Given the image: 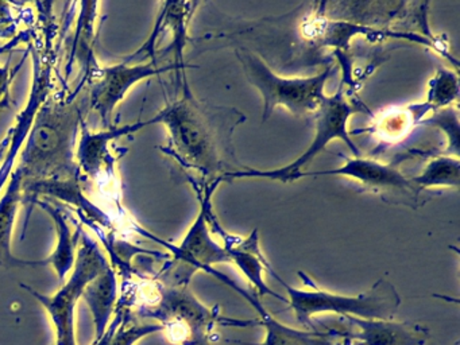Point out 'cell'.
<instances>
[{
  "mask_svg": "<svg viewBox=\"0 0 460 345\" xmlns=\"http://www.w3.org/2000/svg\"><path fill=\"white\" fill-rule=\"evenodd\" d=\"M109 264V259L99 247L98 242L82 229L74 270L61 285L60 290L55 294H41L31 286L21 285L47 310L55 328L56 345H77V302L82 298L85 286Z\"/></svg>",
  "mask_w": 460,
  "mask_h": 345,
  "instance_id": "cell-8",
  "label": "cell"
},
{
  "mask_svg": "<svg viewBox=\"0 0 460 345\" xmlns=\"http://www.w3.org/2000/svg\"><path fill=\"white\" fill-rule=\"evenodd\" d=\"M22 201V172L15 166L7 182L6 190L0 199V264L4 267L44 266L42 261H22L13 255V231Z\"/></svg>",
  "mask_w": 460,
  "mask_h": 345,
  "instance_id": "cell-15",
  "label": "cell"
},
{
  "mask_svg": "<svg viewBox=\"0 0 460 345\" xmlns=\"http://www.w3.org/2000/svg\"><path fill=\"white\" fill-rule=\"evenodd\" d=\"M13 77H14V73H12V67L7 61L6 64L0 66V110H4V108L7 110L12 105L10 88H12Z\"/></svg>",
  "mask_w": 460,
  "mask_h": 345,
  "instance_id": "cell-26",
  "label": "cell"
},
{
  "mask_svg": "<svg viewBox=\"0 0 460 345\" xmlns=\"http://www.w3.org/2000/svg\"><path fill=\"white\" fill-rule=\"evenodd\" d=\"M171 70H176L173 65H160L153 61L144 64H128L125 61L110 66L95 67L87 77L90 110L98 112L104 128H110L112 127L114 111L134 85Z\"/></svg>",
  "mask_w": 460,
  "mask_h": 345,
  "instance_id": "cell-10",
  "label": "cell"
},
{
  "mask_svg": "<svg viewBox=\"0 0 460 345\" xmlns=\"http://www.w3.org/2000/svg\"><path fill=\"white\" fill-rule=\"evenodd\" d=\"M200 3L195 2H166L163 3L160 18L164 29L172 32V43L164 53H172L174 57L173 66L176 72L177 85H181L185 75L184 48L188 40V26L196 7Z\"/></svg>",
  "mask_w": 460,
  "mask_h": 345,
  "instance_id": "cell-20",
  "label": "cell"
},
{
  "mask_svg": "<svg viewBox=\"0 0 460 345\" xmlns=\"http://www.w3.org/2000/svg\"><path fill=\"white\" fill-rule=\"evenodd\" d=\"M181 96L168 102L146 126L164 124L168 129L165 148L180 164L203 175L204 183L222 182L244 169L236 158L233 135L246 116L233 107L209 104L190 91L182 77Z\"/></svg>",
  "mask_w": 460,
  "mask_h": 345,
  "instance_id": "cell-1",
  "label": "cell"
},
{
  "mask_svg": "<svg viewBox=\"0 0 460 345\" xmlns=\"http://www.w3.org/2000/svg\"><path fill=\"white\" fill-rule=\"evenodd\" d=\"M220 182L204 183L203 188L198 189L200 197V212L188 229L182 242L179 245L171 244L157 239L149 232L138 229L139 234H147L172 252V258L161 271L155 275V279L164 286H190V279L198 271L207 274L211 272L215 264L231 263L230 256L223 245L212 237L207 212L212 207L211 199Z\"/></svg>",
  "mask_w": 460,
  "mask_h": 345,
  "instance_id": "cell-7",
  "label": "cell"
},
{
  "mask_svg": "<svg viewBox=\"0 0 460 345\" xmlns=\"http://www.w3.org/2000/svg\"><path fill=\"white\" fill-rule=\"evenodd\" d=\"M39 22L34 32H31V53L33 58V81L31 93L23 111L18 113L15 123L9 129V148L0 164V191L9 182L10 175L17 164L21 148L28 139L34 119L45 100L52 94L56 84V64H58V40L60 30L55 23L52 13V3H37Z\"/></svg>",
  "mask_w": 460,
  "mask_h": 345,
  "instance_id": "cell-5",
  "label": "cell"
},
{
  "mask_svg": "<svg viewBox=\"0 0 460 345\" xmlns=\"http://www.w3.org/2000/svg\"><path fill=\"white\" fill-rule=\"evenodd\" d=\"M90 112L87 81L74 91L52 92L37 112L15 166L23 185L83 180L76 162L77 137Z\"/></svg>",
  "mask_w": 460,
  "mask_h": 345,
  "instance_id": "cell-2",
  "label": "cell"
},
{
  "mask_svg": "<svg viewBox=\"0 0 460 345\" xmlns=\"http://www.w3.org/2000/svg\"><path fill=\"white\" fill-rule=\"evenodd\" d=\"M411 182L420 190L429 188H459V156L441 155L430 159L421 174L411 178Z\"/></svg>",
  "mask_w": 460,
  "mask_h": 345,
  "instance_id": "cell-22",
  "label": "cell"
},
{
  "mask_svg": "<svg viewBox=\"0 0 460 345\" xmlns=\"http://www.w3.org/2000/svg\"><path fill=\"white\" fill-rule=\"evenodd\" d=\"M207 218H208L212 229L222 236L223 243H225L223 247L226 248L228 256H230L231 264H234L243 274L247 282L257 291L258 296H274V298L288 304V299L285 296H279L276 291L271 290L266 283L265 271H269L270 264H269L268 259L263 256V253L261 252L257 229H254L247 237L227 234L223 226H220L217 218L215 217L212 207H209L208 212H207Z\"/></svg>",
  "mask_w": 460,
  "mask_h": 345,
  "instance_id": "cell-13",
  "label": "cell"
},
{
  "mask_svg": "<svg viewBox=\"0 0 460 345\" xmlns=\"http://www.w3.org/2000/svg\"><path fill=\"white\" fill-rule=\"evenodd\" d=\"M145 127H147L146 123L142 120L126 126H112L101 131H93L84 121L76 147V162L83 180L93 183H101L104 180L111 182L115 180L118 156L112 153L111 143L126 135L136 134Z\"/></svg>",
  "mask_w": 460,
  "mask_h": 345,
  "instance_id": "cell-11",
  "label": "cell"
},
{
  "mask_svg": "<svg viewBox=\"0 0 460 345\" xmlns=\"http://www.w3.org/2000/svg\"><path fill=\"white\" fill-rule=\"evenodd\" d=\"M141 296L137 314L160 323L173 344L212 345V332L217 323L247 326L254 323L223 317L219 307L211 309L199 301L190 286H164L153 278L147 288L136 286L134 298Z\"/></svg>",
  "mask_w": 460,
  "mask_h": 345,
  "instance_id": "cell-3",
  "label": "cell"
},
{
  "mask_svg": "<svg viewBox=\"0 0 460 345\" xmlns=\"http://www.w3.org/2000/svg\"><path fill=\"white\" fill-rule=\"evenodd\" d=\"M235 54L241 61L247 81L262 96L263 121L268 120L279 107L287 108L298 118L314 116L325 97V84L336 72L335 67L328 66L312 77H282L274 73L254 51L238 49Z\"/></svg>",
  "mask_w": 460,
  "mask_h": 345,
  "instance_id": "cell-6",
  "label": "cell"
},
{
  "mask_svg": "<svg viewBox=\"0 0 460 345\" xmlns=\"http://www.w3.org/2000/svg\"><path fill=\"white\" fill-rule=\"evenodd\" d=\"M79 7L82 10L77 19L76 31L69 42L71 49H69L68 62H66V80L74 70L75 65L79 64L80 73H82L80 78L83 80H87L90 73L99 66L93 48L96 42V19L99 16L98 8L101 7V3L83 2L79 3Z\"/></svg>",
  "mask_w": 460,
  "mask_h": 345,
  "instance_id": "cell-16",
  "label": "cell"
},
{
  "mask_svg": "<svg viewBox=\"0 0 460 345\" xmlns=\"http://www.w3.org/2000/svg\"><path fill=\"white\" fill-rule=\"evenodd\" d=\"M82 298L87 302L93 314L95 326L93 342L99 341L106 333L118 305L117 272L111 264L85 286Z\"/></svg>",
  "mask_w": 460,
  "mask_h": 345,
  "instance_id": "cell-18",
  "label": "cell"
},
{
  "mask_svg": "<svg viewBox=\"0 0 460 345\" xmlns=\"http://www.w3.org/2000/svg\"><path fill=\"white\" fill-rule=\"evenodd\" d=\"M419 124L425 126H433L440 128L446 134L448 139L447 153H454V156L459 155V113L455 107L443 108V110L435 111L430 118L422 119Z\"/></svg>",
  "mask_w": 460,
  "mask_h": 345,
  "instance_id": "cell-25",
  "label": "cell"
},
{
  "mask_svg": "<svg viewBox=\"0 0 460 345\" xmlns=\"http://www.w3.org/2000/svg\"><path fill=\"white\" fill-rule=\"evenodd\" d=\"M36 205H39L52 218L56 226V231H58V239L55 251L47 259H44L42 263H44V266H52L55 269V272L58 274L61 285H63L71 274L72 270H74L83 226H79L74 234L71 226H69L68 215H66V212L60 207H56L55 204L45 201V199H37Z\"/></svg>",
  "mask_w": 460,
  "mask_h": 345,
  "instance_id": "cell-17",
  "label": "cell"
},
{
  "mask_svg": "<svg viewBox=\"0 0 460 345\" xmlns=\"http://www.w3.org/2000/svg\"><path fill=\"white\" fill-rule=\"evenodd\" d=\"M344 164L336 169L322 170V172H305L296 175L295 180H300L304 177H347L357 181L360 185L365 186L368 190L386 191V193L405 194L409 201L411 199H417L420 194V189L411 182V180L398 169L400 162L394 161L390 164H382V162L374 161V159L347 158L343 156Z\"/></svg>",
  "mask_w": 460,
  "mask_h": 345,
  "instance_id": "cell-12",
  "label": "cell"
},
{
  "mask_svg": "<svg viewBox=\"0 0 460 345\" xmlns=\"http://www.w3.org/2000/svg\"><path fill=\"white\" fill-rule=\"evenodd\" d=\"M363 111L362 105L354 104L344 94L343 86L338 89L333 96L325 94L319 110L314 113V137L311 146L287 166L274 170H255L244 167L241 172L228 175L225 181L238 180V178H268V180L281 181L284 183L293 182L296 175L303 172L304 167L325 150L328 143L333 139H341L349 146L355 156H360L359 148L349 137L347 123L354 113Z\"/></svg>",
  "mask_w": 460,
  "mask_h": 345,
  "instance_id": "cell-9",
  "label": "cell"
},
{
  "mask_svg": "<svg viewBox=\"0 0 460 345\" xmlns=\"http://www.w3.org/2000/svg\"><path fill=\"white\" fill-rule=\"evenodd\" d=\"M429 111L432 110L425 102L405 108H395L379 119L376 132L381 139L386 142H397V139L408 135L411 127L419 124L424 119L425 113Z\"/></svg>",
  "mask_w": 460,
  "mask_h": 345,
  "instance_id": "cell-23",
  "label": "cell"
},
{
  "mask_svg": "<svg viewBox=\"0 0 460 345\" xmlns=\"http://www.w3.org/2000/svg\"><path fill=\"white\" fill-rule=\"evenodd\" d=\"M10 137L9 135L4 137V139L0 143V161H4V154H6L7 148H9Z\"/></svg>",
  "mask_w": 460,
  "mask_h": 345,
  "instance_id": "cell-27",
  "label": "cell"
},
{
  "mask_svg": "<svg viewBox=\"0 0 460 345\" xmlns=\"http://www.w3.org/2000/svg\"><path fill=\"white\" fill-rule=\"evenodd\" d=\"M459 100V78L451 70L438 69L429 81L425 104L432 111L451 107Z\"/></svg>",
  "mask_w": 460,
  "mask_h": 345,
  "instance_id": "cell-24",
  "label": "cell"
},
{
  "mask_svg": "<svg viewBox=\"0 0 460 345\" xmlns=\"http://www.w3.org/2000/svg\"><path fill=\"white\" fill-rule=\"evenodd\" d=\"M158 332H164L160 323H138L131 315V310L117 306L114 320L110 323L106 333L93 345H136L139 340Z\"/></svg>",
  "mask_w": 460,
  "mask_h": 345,
  "instance_id": "cell-21",
  "label": "cell"
},
{
  "mask_svg": "<svg viewBox=\"0 0 460 345\" xmlns=\"http://www.w3.org/2000/svg\"><path fill=\"white\" fill-rule=\"evenodd\" d=\"M257 325L262 326L263 340L252 345H349L336 331L320 332L317 329H296L276 320L266 307L258 312Z\"/></svg>",
  "mask_w": 460,
  "mask_h": 345,
  "instance_id": "cell-19",
  "label": "cell"
},
{
  "mask_svg": "<svg viewBox=\"0 0 460 345\" xmlns=\"http://www.w3.org/2000/svg\"><path fill=\"white\" fill-rule=\"evenodd\" d=\"M347 331H336L349 345H425L429 329L414 323L341 317Z\"/></svg>",
  "mask_w": 460,
  "mask_h": 345,
  "instance_id": "cell-14",
  "label": "cell"
},
{
  "mask_svg": "<svg viewBox=\"0 0 460 345\" xmlns=\"http://www.w3.org/2000/svg\"><path fill=\"white\" fill-rule=\"evenodd\" d=\"M269 271L287 290L288 309L293 310L296 320L311 331L316 329L314 323L316 315L338 314L363 320H393L401 305L397 288L386 279L376 280L365 293L343 296L317 288L304 272H298L297 275L305 283L306 288L287 285L271 266Z\"/></svg>",
  "mask_w": 460,
  "mask_h": 345,
  "instance_id": "cell-4",
  "label": "cell"
}]
</instances>
